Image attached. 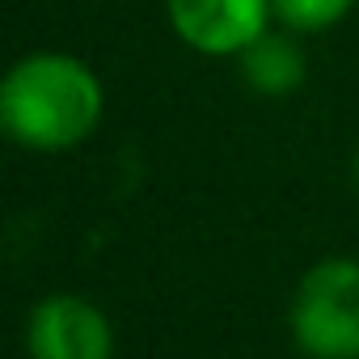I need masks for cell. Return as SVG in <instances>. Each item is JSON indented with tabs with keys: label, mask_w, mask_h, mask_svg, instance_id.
Instances as JSON below:
<instances>
[{
	"label": "cell",
	"mask_w": 359,
	"mask_h": 359,
	"mask_svg": "<svg viewBox=\"0 0 359 359\" xmlns=\"http://www.w3.org/2000/svg\"><path fill=\"white\" fill-rule=\"evenodd\" d=\"M106 114L102 76L72 51H26L0 81V127L30 152L81 148Z\"/></svg>",
	"instance_id": "obj_1"
},
{
	"label": "cell",
	"mask_w": 359,
	"mask_h": 359,
	"mask_svg": "<svg viewBox=\"0 0 359 359\" xmlns=\"http://www.w3.org/2000/svg\"><path fill=\"white\" fill-rule=\"evenodd\" d=\"M287 330L309 359H359V258L313 262L292 292Z\"/></svg>",
	"instance_id": "obj_2"
},
{
	"label": "cell",
	"mask_w": 359,
	"mask_h": 359,
	"mask_svg": "<svg viewBox=\"0 0 359 359\" xmlns=\"http://www.w3.org/2000/svg\"><path fill=\"white\" fill-rule=\"evenodd\" d=\"M165 22L182 47L208 60H237L275 26V5L271 0H165Z\"/></svg>",
	"instance_id": "obj_3"
},
{
	"label": "cell",
	"mask_w": 359,
	"mask_h": 359,
	"mask_svg": "<svg viewBox=\"0 0 359 359\" xmlns=\"http://www.w3.org/2000/svg\"><path fill=\"white\" fill-rule=\"evenodd\" d=\"M26 351L30 359H110L114 325L89 296L51 292L26 317Z\"/></svg>",
	"instance_id": "obj_4"
},
{
	"label": "cell",
	"mask_w": 359,
	"mask_h": 359,
	"mask_svg": "<svg viewBox=\"0 0 359 359\" xmlns=\"http://www.w3.org/2000/svg\"><path fill=\"white\" fill-rule=\"evenodd\" d=\"M241 81L250 85V93L258 97H292L304 76H309V55L300 47V34L271 26L262 39H254L241 55H237Z\"/></svg>",
	"instance_id": "obj_5"
},
{
	"label": "cell",
	"mask_w": 359,
	"mask_h": 359,
	"mask_svg": "<svg viewBox=\"0 0 359 359\" xmlns=\"http://www.w3.org/2000/svg\"><path fill=\"white\" fill-rule=\"evenodd\" d=\"M271 5H275V26L309 39L342 26L355 9V0H271Z\"/></svg>",
	"instance_id": "obj_6"
},
{
	"label": "cell",
	"mask_w": 359,
	"mask_h": 359,
	"mask_svg": "<svg viewBox=\"0 0 359 359\" xmlns=\"http://www.w3.org/2000/svg\"><path fill=\"white\" fill-rule=\"evenodd\" d=\"M355 191H359V152H355Z\"/></svg>",
	"instance_id": "obj_7"
}]
</instances>
